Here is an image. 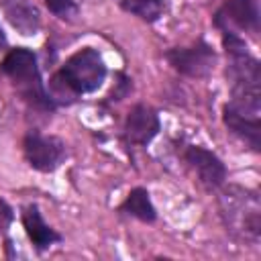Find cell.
I'll return each instance as SVG.
<instances>
[{"label": "cell", "mask_w": 261, "mask_h": 261, "mask_svg": "<svg viewBox=\"0 0 261 261\" xmlns=\"http://www.w3.org/2000/svg\"><path fill=\"white\" fill-rule=\"evenodd\" d=\"M0 10L6 20L24 37H33L41 29L39 8L31 0H0Z\"/></svg>", "instance_id": "9c48e42d"}, {"label": "cell", "mask_w": 261, "mask_h": 261, "mask_svg": "<svg viewBox=\"0 0 261 261\" xmlns=\"http://www.w3.org/2000/svg\"><path fill=\"white\" fill-rule=\"evenodd\" d=\"M22 151H24L27 163L33 169L43 171V173L55 171L67 155L61 139H57L53 135H41L39 130L27 133V137L22 141Z\"/></svg>", "instance_id": "277c9868"}, {"label": "cell", "mask_w": 261, "mask_h": 261, "mask_svg": "<svg viewBox=\"0 0 261 261\" xmlns=\"http://www.w3.org/2000/svg\"><path fill=\"white\" fill-rule=\"evenodd\" d=\"M214 24L222 33H257L259 31V6L257 0H226L216 16Z\"/></svg>", "instance_id": "8992f818"}, {"label": "cell", "mask_w": 261, "mask_h": 261, "mask_svg": "<svg viewBox=\"0 0 261 261\" xmlns=\"http://www.w3.org/2000/svg\"><path fill=\"white\" fill-rule=\"evenodd\" d=\"M222 120L232 135L243 139L253 151H259V147H261V118L259 120L257 118H245V116H241V114H237L224 106Z\"/></svg>", "instance_id": "8fae6325"}, {"label": "cell", "mask_w": 261, "mask_h": 261, "mask_svg": "<svg viewBox=\"0 0 261 261\" xmlns=\"http://www.w3.org/2000/svg\"><path fill=\"white\" fill-rule=\"evenodd\" d=\"M122 212L143 220V222H153L157 212H155V206L151 204V198H149V192L145 188H135L128 192L126 200L122 202L120 206Z\"/></svg>", "instance_id": "7c38bea8"}, {"label": "cell", "mask_w": 261, "mask_h": 261, "mask_svg": "<svg viewBox=\"0 0 261 261\" xmlns=\"http://www.w3.org/2000/svg\"><path fill=\"white\" fill-rule=\"evenodd\" d=\"M22 226L37 251H45L51 245L61 241V234L43 220V216L35 204H29L22 208Z\"/></svg>", "instance_id": "30bf717a"}, {"label": "cell", "mask_w": 261, "mask_h": 261, "mask_svg": "<svg viewBox=\"0 0 261 261\" xmlns=\"http://www.w3.org/2000/svg\"><path fill=\"white\" fill-rule=\"evenodd\" d=\"M159 116L147 104H137L130 108L124 120V137L133 145H149L159 133Z\"/></svg>", "instance_id": "ba28073f"}, {"label": "cell", "mask_w": 261, "mask_h": 261, "mask_svg": "<svg viewBox=\"0 0 261 261\" xmlns=\"http://www.w3.org/2000/svg\"><path fill=\"white\" fill-rule=\"evenodd\" d=\"M184 157H186V163L192 167V171L198 175L200 184L206 186L208 190H216L224 184L226 167L220 161V157H216L212 151L198 147V145H192L186 149Z\"/></svg>", "instance_id": "52a82bcc"}, {"label": "cell", "mask_w": 261, "mask_h": 261, "mask_svg": "<svg viewBox=\"0 0 261 261\" xmlns=\"http://www.w3.org/2000/svg\"><path fill=\"white\" fill-rule=\"evenodd\" d=\"M220 214L226 230L241 243L257 245L261 237V202L257 192L230 186L220 194Z\"/></svg>", "instance_id": "3957f363"}, {"label": "cell", "mask_w": 261, "mask_h": 261, "mask_svg": "<svg viewBox=\"0 0 261 261\" xmlns=\"http://www.w3.org/2000/svg\"><path fill=\"white\" fill-rule=\"evenodd\" d=\"M167 63L188 77H204L216 63V53L206 41H198L192 47H173L165 51Z\"/></svg>", "instance_id": "5b68a950"}, {"label": "cell", "mask_w": 261, "mask_h": 261, "mask_svg": "<svg viewBox=\"0 0 261 261\" xmlns=\"http://www.w3.org/2000/svg\"><path fill=\"white\" fill-rule=\"evenodd\" d=\"M10 222H12V210L8 208V204L4 200H0V239L4 237L6 228L10 226Z\"/></svg>", "instance_id": "9a60e30c"}, {"label": "cell", "mask_w": 261, "mask_h": 261, "mask_svg": "<svg viewBox=\"0 0 261 261\" xmlns=\"http://www.w3.org/2000/svg\"><path fill=\"white\" fill-rule=\"evenodd\" d=\"M0 71L12 82L16 94L35 110L51 112L55 108V102L51 100L49 92L43 86L39 67H37V55L27 47H16L6 53V57L0 63Z\"/></svg>", "instance_id": "7a4b0ae2"}, {"label": "cell", "mask_w": 261, "mask_h": 261, "mask_svg": "<svg viewBox=\"0 0 261 261\" xmlns=\"http://www.w3.org/2000/svg\"><path fill=\"white\" fill-rule=\"evenodd\" d=\"M106 80V63L98 49L84 47L75 51L49 82V96L53 102L69 104L82 94L96 92Z\"/></svg>", "instance_id": "6da1fadb"}, {"label": "cell", "mask_w": 261, "mask_h": 261, "mask_svg": "<svg viewBox=\"0 0 261 261\" xmlns=\"http://www.w3.org/2000/svg\"><path fill=\"white\" fill-rule=\"evenodd\" d=\"M116 2L122 10L139 16L141 20H147V22L159 20L165 12V0H116Z\"/></svg>", "instance_id": "4fadbf2b"}, {"label": "cell", "mask_w": 261, "mask_h": 261, "mask_svg": "<svg viewBox=\"0 0 261 261\" xmlns=\"http://www.w3.org/2000/svg\"><path fill=\"white\" fill-rule=\"evenodd\" d=\"M4 43H6V37H4V33H2V29H0V47H4Z\"/></svg>", "instance_id": "2e32d148"}, {"label": "cell", "mask_w": 261, "mask_h": 261, "mask_svg": "<svg viewBox=\"0 0 261 261\" xmlns=\"http://www.w3.org/2000/svg\"><path fill=\"white\" fill-rule=\"evenodd\" d=\"M45 4L55 16L63 20H71L77 14V0H45Z\"/></svg>", "instance_id": "5bb4252c"}]
</instances>
